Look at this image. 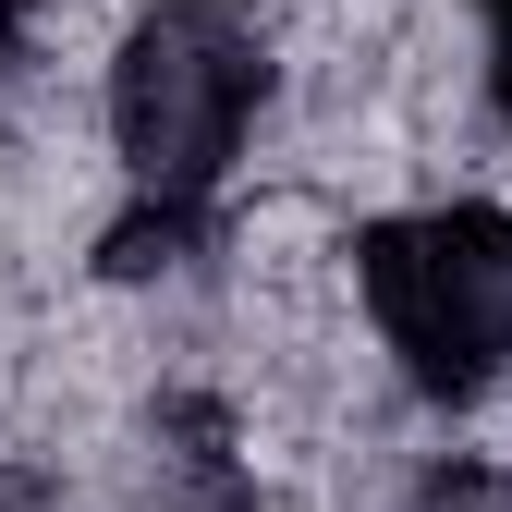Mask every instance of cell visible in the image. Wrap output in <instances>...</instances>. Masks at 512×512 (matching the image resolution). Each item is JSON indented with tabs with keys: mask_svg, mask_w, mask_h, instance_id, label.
I'll return each mask as SVG.
<instances>
[{
	"mask_svg": "<svg viewBox=\"0 0 512 512\" xmlns=\"http://www.w3.org/2000/svg\"><path fill=\"white\" fill-rule=\"evenodd\" d=\"M269 110V37L232 0H159L110 49V147L147 208H220V183Z\"/></svg>",
	"mask_w": 512,
	"mask_h": 512,
	"instance_id": "obj_1",
	"label": "cell"
},
{
	"mask_svg": "<svg viewBox=\"0 0 512 512\" xmlns=\"http://www.w3.org/2000/svg\"><path fill=\"white\" fill-rule=\"evenodd\" d=\"M354 293L366 330L427 403H476L512 378V208L452 196V208H391L354 232Z\"/></svg>",
	"mask_w": 512,
	"mask_h": 512,
	"instance_id": "obj_2",
	"label": "cell"
},
{
	"mask_svg": "<svg viewBox=\"0 0 512 512\" xmlns=\"http://www.w3.org/2000/svg\"><path fill=\"white\" fill-rule=\"evenodd\" d=\"M147 488H159V512H256V452L220 391L147 403Z\"/></svg>",
	"mask_w": 512,
	"mask_h": 512,
	"instance_id": "obj_3",
	"label": "cell"
},
{
	"mask_svg": "<svg viewBox=\"0 0 512 512\" xmlns=\"http://www.w3.org/2000/svg\"><path fill=\"white\" fill-rule=\"evenodd\" d=\"M220 244V208H122L110 232H98V269L110 281H171V269H196V256Z\"/></svg>",
	"mask_w": 512,
	"mask_h": 512,
	"instance_id": "obj_4",
	"label": "cell"
},
{
	"mask_svg": "<svg viewBox=\"0 0 512 512\" xmlns=\"http://www.w3.org/2000/svg\"><path fill=\"white\" fill-rule=\"evenodd\" d=\"M415 512H512V476H488L476 452H439L415 476Z\"/></svg>",
	"mask_w": 512,
	"mask_h": 512,
	"instance_id": "obj_5",
	"label": "cell"
},
{
	"mask_svg": "<svg viewBox=\"0 0 512 512\" xmlns=\"http://www.w3.org/2000/svg\"><path fill=\"white\" fill-rule=\"evenodd\" d=\"M488 13V98H500V122H512V0H476Z\"/></svg>",
	"mask_w": 512,
	"mask_h": 512,
	"instance_id": "obj_6",
	"label": "cell"
},
{
	"mask_svg": "<svg viewBox=\"0 0 512 512\" xmlns=\"http://www.w3.org/2000/svg\"><path fill=\"white\" fill-rule=\"evenodd\" d=\"M0 512H61V488H49V476H13V464H0Z\"/></svg>",
	"mask_w": 512,
	"mask_h": 512,
	"instance_id": "obj_7",
	"label": "cell"
},
{
	"mask_svg": "<svg viewBox=\"0 0 512 512\" xmlns=\"http://www.w3.org/2000/svg\"><path fill=\"white\" fill-rule=\"evenodd\" d=\"M25 37H37V0H0V74L25 61Z\"/></svg>",
	"mask_w": 512,
	"mask_h": 512,
	"instance_id": "obj_8",
	"label": "cell"
}]
</instances>
